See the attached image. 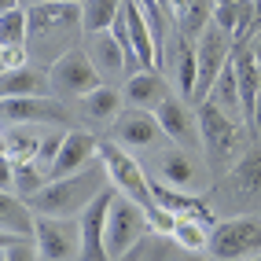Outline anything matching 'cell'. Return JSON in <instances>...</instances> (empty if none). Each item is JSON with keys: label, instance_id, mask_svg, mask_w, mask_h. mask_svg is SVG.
<instances>
[{"label": "cell", "instance_id": "cell-1", "mask_svg": "<svg viewBox=\"0 0 261 261\" xmlns=\"http://www.w3.org/2000/svg\"><path fill=\"white\" fill-rule=\"evenodd\" d=\"M111 184V173L103 162H92L89 169L74 173V177H63V180H51L44 191L30 199V206L37 210L41 217H81L89 206L107 191Z\"/></svg>", "mask_w": 261, "mask_h": 261}, {"label": "cell", "instance_id": "cell-2", "mask_svg": "<svg viewBox=\"0 0 261 261\" xmlns=\"http://www.w3.org/2000/svg\"><path fill=\"white\" fill-rule=\"evenodd\" d=\"M210 254L214 261H254L261 257V221L257 217H228L217 221L210 232Z\"/></svg>", "mask_w": 261, "mask_h": 261}, {"label": "cell", "instance_id": "cell-3", "mask_svg": "<svg viewBox=\"0 0 261 261\" xmlns=\"http://www.w3.org/2000/svg\"><path fill=\"white\" fill-rule=\"evenodd\" d=\"M99 162L107 166L111 173V184L121 191L125 199L140 202L144 210L154 206V191H151V177L144 173V166L133 159V154L121 147V144H99Z\"/></svg>", "mask_w": 261, "mask_h": 261}, {"label": "cell", "instance_id": "cell-4", "mask_svg": "<svg viewBox=\"0 0 261 261\" xmlns=\"http://www.w3.org/2000/svg\"><path fill=\"white\" fill-rule=\"evenodd\" d=\"M147 228H151V224H147V210H144V206L125 199L121 191H114L111 217H107V250H111V257L118 261V257H125L129 250H136Z\"/></svg>", "mask_w": 261, "mask_h": 261}, {"label": "cell", "instance_id": "cell-5", "mask_svg": "<svg viewBox=\"0 0 261 261\" xmlns=\"http://www.w3.org/2000/svg\"><path fill=\"white\" fill-rule=\"evenodd\" d=\"M41 261H81V221L77 217H41L33 236Z\"/></svg>", "mask_w": 261, "mask_h": 261}, {"label": "cell", "instance_id": "cell-6", "mask_svg": "<svg viewBox=\"0 0 261 261\" xmlns=\"http://www.w3.org/2000/svg\"><path fill=\"white\" fill-rule=\"evenodd\" d=\"M232 51H236V41L228 30H221L217 22L206 26V33L195 41V56H199V92H195V103H202L210 96L214 81L221 77V70L232 63Z\"/></svg>", "mask_w": 261, "mask_h": 261}, {"label": "cell", "instance_id": "cell-7", "mask_svg": "<svg viewBox=\"0 0 261 261\" xmlns=\"http://www.w3.org/2000/svg\"><path fill=\"white\" fill-rule=\"evenodd\" d=\"M51 89H59L66 96H92L96 89H103V77H99V66L92 63V56L85 48H70L63 51L51 66Z\"/></svg>", "mask_w": 261, "mask_h": 261}, {"label": "cell", "instance_id": "cell-8", "mask_svg": "<svg viewBox=\"0 0 261 261\" xmlns=\"http://www.w3.org/2000/svg\"><path fill=\"white\" fill-rule=\"evenodd\" d=\"M199 136H202V147H206V154H210V162L214 166H221L228 154L236 151V144H239V129H236V118H228L217 103H199Z\"/></svg>", "mask_w": 261, "mask_h": 261}, {"label": "cell", "instance_id": "cell-9", "mask_svg": "<svg viewBox=\"0 0 261 261\" xmlns=\"http://www.w3.org/2000/svg\"><path fill=\"white\" fill-rule=\"evenodd\" d=\"M111 202H114V191L107 188L103 195L85 210L81 221V261H114L107 250V217H111Z\"/></svg>", "mask_w": 261, "mask_h": 261}, {"label": "cell", "instance_id": "cell-10", "mask_svg": "<svg viewBox=\"0 0 261 261\" xmlns=\"http://www.w3.org/2000/svg\"><path fill=\"white\" fill-rule=\"evenodd\" d=\"M114 144H121V147H154L162 140V125H159V118H154V111H140V107H129V111H121L118 118H114Z\"/></svg>", "mask_w": 261, "mask_h": 261}, {"label": "cell", "instance_id": "cell-11", "mask_svg": "<svg viewBox=\"0 0 261 261\" xmlns=\"http://www.w3.org/2000/svg\"><path fill=\"white\" fill-rule=\"evenodd\" d=\"M99 159V140L81 129H70L63 136V147H59V159L51 166V180H63V177H74V173L89 169Z\"/></svg>", "mask_w": 261, "mask_h": 261}, {"label": "cell", "instance_id": "cell-12", "mask_svg": "<svg viewBox=\"0 0 261 261\" xmlns=\"http://www.w3.org/2000/svg\"><path fill=\"white\" fill-rule=\"evenodd\" d=\"M0 232L4 239H30L37 236V210L30 202H22V195L4 191L0 195Z\"/></svg>", "mask_w": 261, "mask_h": 261}, {"label": "cell", "instance_id": "cell-13", "mask_svg": "<svg viewBox=\"0 0 261 261\" xmlns=\"http://www.w3.org/2000/svg\"><path fill=\"white\" fill-rule=\"evenodd\" d=\"M4 121L8 125H37V121H63V107L48 96L33 99H4Z\"/></svg>", "mask_w": 261, "mask_h": 261}, {"label": "cell", "instance_id": "cell-14", "mask_svg": "<svg viewBox=\"0 0 261 261\" xmlns=\"http://www.w3.org/2000/svg\"><path fill=\"white\" fill-rule=\"evenodd\" d=\"M154 118H159L162 133L169 136L173 144H180V147H191V144H195V114L188 111L184 99H173V96H169L166 103H159Z\"/></svg>", "mask_w": 261, "mask_h": 261}, {"label": "cell", "instance_id": "cell-15", "mask_svg": "<svg viewBox=\"0 0 261 261\" xmlns=\"http://www.w3.org/2000/svg\"><path fill=\"white\" fill-rule=\"evenodd\" d=\"M121 96L129 99V107H140V111H159V103L169 99L166 77L159 70H140V74L125 77V92Z\"/></svg>", "mask_w": 261, "mask_h": 261}, {"label": "cell", "instance_id": "cell-16", "mask_svg": "<svg viewBox=\"0 0 261 261\" xmlns=\"http://www.w3.org/2000/svg\"><path fill=\"white\" fill-rule=\"evenodd\" d=\"M214 11H217L214 0H173L169 4V15L180 26L184 41H199L206 33V26L214 22Z\"/></svg>", "mask_w": 261, "mask_h": 261}, {"label": "cell", "instance_id": "cell-17", "mask_svg": "<svg viewBox=\"0 0 261 261\" xmlns=\"http://www.w3.org/2000/svg\"><path fill=\"white\" fill-rule=\"evenodd\" d=\"M51 74L33 70V66H19V70H4L0 74V92L4 99H33V96H48Z\"/></svg>", "mask_w": 261, "mask_h": 261}, {"label": "cell", "instance_id": "cell-18", "mask_svg": "<svg viewBox=\"0 0 261 261\" xmlns=\"http://www.w3.org/2000/svg\"><path fill=\"white\" fill-rule=\"evenodd\" d=\"M30 11V33H48V30H70L81 26V8L77 4H33Z\"/></svg>", "mask_w": 261, "mask_h": 261}, {"label": "cell", "instance_id": "cell-19", "mask_svg": "<svg viewBox=\"0 0 261 261\" xmlns=\"http://www.w3.org/2000/svg\"><path fill=\"white\" fill-rule=\"evenodd\" d=\"M44 147V136H37L30 125H8L4 129V162L11 166H26V162H37V154Z\"/></svg>", "mask_w": 261, "mask_h": 261}, {"label": "cell", "instance_id": "cell-20", "mask_svg": "<svg viewBox=\"0 0 261 261\" xmlns=\"http://www.w3.org/2000/svg\"><path fill=\"white\" fill-rule=\"evenodd\" d=\"M159 180L169 184V188L188 191V188H195V184H199V169H195V162H191V154H188V151L173 147V151H166L162 159H159Z\"/></svg>", "mask_w": 261, "mask_h": 261}, {"label": "cell", "instance_id": "cell-21", "mask_svg": "<svg viewBox=\"0 0 261 261\" xmlns=\"http://www.w3.org/2000/svg\"><path fill=\"white\" fill-rule=\"evenodd\" d=\"M125 11V0H85L81 4V30L96 37V33H111L118 15Z\"/></svg>", "mask_w": 261, "mask_h": 261}, {"label": "cell", "instance_id": "cell-22", "mask_svg": "<svg viewBox=\"0 0 261 261\" xmlns=\"http://www.w3.org/2000/svg\"><path fill=\"white\" fill-rule=\"evenodd\" d=\"M206 99L217 103L228 118H247V111H243V92H239V77H236V66H232V63L221 70V77L214 81V89H210V96H206ZM206 99H202V103H206Z\"/></svg>", "mask_w": 261, "mask_h": 261}, {"label": "cell", "instance_id": "cell-23", "mask_svg": "<svg viewBox=\"0 0 261 261\" xmlns=\"http://www.w3.org/2000/svg\"><path fill=\"white\" fill-rule=\"evenodd\" d=\"M92 63L99 66V70L107 74H125L129 77V63H125V51H121V44L111 37V33H96L92 37V48H89Z\"/></svg>", "mask_w": 261, "mask_h": 261}, {"label": "cell", "instance_id": "cell-24", "mask_svg": "<svg viewBox=\"0 0 261 261\" xmlns=\"http://www.w3.org/2000/svg\"><path fill=\"white\" fill-rule=\"evenodd\" d=\"M81 111L89 114L92 121H111V125H114V118L121 114V92H114V89L103 85V89H96L92 96L81 99Z\"/></svg>", "mask_w": 261, "mask_h": 261}, {"label": "cell", "instance_id": "cell-25", "mask_svg": "<svg viewBox=\"0 0 261 261\" xmlns=\"http://www.w3.org/2000/svg\"><path fill=\"white\" fill-rule=\"evenodd\" d=\"M177 85H180V96L195 103V92H199V56L188 41H180L177 48Z\"/></svg>", "mask_w": 261, "mask_h": 261}, {"label": "cell", "instance_id": "cell-26", "mask_svg": "<svg viewBox=\"0 0 261 261\" xmlns=\"http://www.w3.org/2000/svg\"><path fill=\"white\" fill-rule=\"evenodd\" d=\"M232 180L247 195H261V147H250L243 159L232 166Z\"/></svg>", "mask_w": 261, "mask_h": 261}, {"label": "cell", "instance_id": "cell-27", "mask_svg": "<svg viewBox=\"0 0 261 261\" xmlns=\"http://www.w3.org/2000/svg\"><path fill=\"white\" fill-rule=\"evenodd\" d=\"M30 37V11H4L0 15V48H26Z\"/></svg>", "mask_w": 261, "mask_h": 261}, {"label": "cell", "instance_id": "cell-28", "mask_svg": "<svg viewBox=\"0 0 261 261\" xmlns=\"http://www.w3.org/2000/svg\"><path fill=\"white\" fill-rule=\"evenodd\" d=\"M210 224H202V221H177V228H173V239L180 243L184 250L191 254H202V250H210Z\"/></svg>", "mask_w": 261, "mask_h": 261}, {"label": "cell", "instance_id": "cell-29", "mask_svg": "<svg viewBox=\"0 0 261 261\" xmlns=\"http://www.w3.org/2000/svg\"><path fill=\"white\" fill-rule=\"evenodd\" d=\"M37 247L30 239H4V261H37Z\"/></svg>", "mask_w": 261, "mask_h": 261}, {"label": "cell", "instance_id": "cell-30", "mask_svg": "<svg viewBox=\"0 0 261 261\" xmlns=\"http://www.w3.org/2000/svg\"><path fill=\"white\" fill-rule=\"evenodd\" d=\"M177 221H180V217H173L169 210H162L159 202H154L151 210H147V224H151L154 232H169V236H173V228H177Z\"/></svg>", "mask_w": 261, "mask_h": 261}, {"label": "cell", "instance_id": "cell-31", "mask_svg": "<svg viewBox=\"0 0 261 261\" xmlns=\"http://www.w3.org/2000/svg\"><path fill=\"white\" fill-rule=\"evenodd\" d=\"M0 66H4V70L26 66V48H0Z\"/></svg>", "mask_w": 261, "mask_h": 261}, {"label": "cell", "instance_id": "cell-32", "mask_svg": "<svg viewBox=\"0 0 261 261\" xmlns=\"http://www.w3.org/2000/svg\"><path fill=\"white\" fill-rule=\"evenodd\" d=\"M250 129L261 136V92H257V103H254V114H250Z\"/></svg>", "mask_w": 261, "mask_h": 261}, {"label": "cell", "instance_id": "cell-33", "mask_svg": "<svg viewBox=\"0 0 261 261\" xmlns=\"http://www.w3.org/2000/svg\"><path fill=\"white\" fill-rule=\"evenodd\" d=\"M180 261H214V257H210V254H191V250H184Z\"/></svg>", "mask_w": 261, "mask_h": 261}, {"label": "cell", "instance_id": "cell-34", "mask_svg": "<svg viewBox=\"0 0 261 261\" xmlns=\"http://www.w3.org/2000/svg\"><path fill=\"white\" fill-rule=\"evenodd\" d=\"M250 51H254V59H257V66H261V33L250 41Z\"/></svg>", "mask_w": 261, "mask_h": 261}, {"label": "cell", "instance_id": "cell-35", "mask_svg": "<svg viewBox=\"0 0 261 261\" xmlns=\"http://www.w3.org/2000/svg\"><path fill=\"white\" fill-rule=\"evenodd\" d=\"M37 4H77V8H81L85 0H37Z\"/></svg>", "mask_w": 261, "mask_h": 261}, {"label": "cell", "instance_id": "cell-36", "mask_svg": "<svg viewBox=\"0 0 261 261\" xmlns=\"http://www.w3.org/2000/svg\"><path fill=\"white\" fill-rule=\"evenodd\" d=\"M136 257H140V247H136V250H129L125 257H118V261H136Z\"/></svg>", "mask_w": 261, "mask_h": 261}, {"label": "cell", "instance_id": "cell-37", "mask_svg": "<svg viewBox=\"0 0 261 261\" xmlns=\"http://www.w3.org/2000/svg\"><path fill=\"white\" fill-rule=\"evenodd\" d=\"M151 261H166V254H162V250H154V254H151Z\"/></svg>", "mask_w": 261, "mask_h": 261}, {"label": "cell", "instance_id": "cell-38", "mask_svg": "<svg viewBox=\"0 0 261 261\" xmlns=\"http://www.w3.org/2000/svg\"><path fill=\"white\" fill-rule=\"evenodd\" d=\"M214 4H243V0H214Z\"/></svg>", "mask_w": 261, "mask_h": 261}, {"label": "cell", "instance_id": "cell-39", "mask_svg": "<svg viewBox=\"0 0 261 261\" xmlns=\"http://www.w3.org/2000/svg\"><path fill=\"white\" fill-rule=\"evenodd\" d=\"M19 4H22V8H33V4H37V0H19Z\"/></svg>", "mask_w": 261, "mask_h": 261}, {"label": "cell", "instance_id": "cell-40", "mask_svg": "<svg viewBox=\"0 0 261 261\" xmlns=\"http://www.w3.org/2000/svg\"><path fill=\"white\" fill-rule=\"evenodd\" d=\"M159 4H162V8H166V11H169V4H173V0H159Z\"/></svg>", "mask_w": 261, "mask_h": 261}, {"label": "cell", "instance_id": "cell-41", "mask_svg": "<svg viewBox=\"0 0 261 261\" xmlns=\"http://www.w3.org/2000/svg\"><path fill=\"white\" fill-rule=\"evenodd\" d=\"M254 261H261V257H254Z\"/></svg>", "mask_w": 261, "mask_h": 261}]
</instances>
